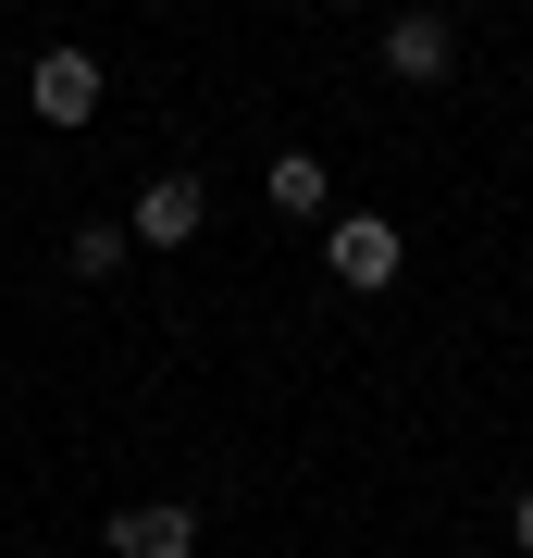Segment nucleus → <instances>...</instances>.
I'll return each mask as SVG.
<instances>
[{"label":"nucleus","instance_id":"1","mask_svg":"<svg viewBox=\"0 0 533 558\" xmlns=\"http://www.w3.org/2000/svg\"><path fill=\"white\" fill-rule=\"evenodd\" d=\"M323 274H336L348 299H385V286L410 274V236H397L385 211H336V223H323Z\"/></svg>","mask_w":533,"mask_h":558},{"label":"nucleus","instance_id":"2","mask_svg":"<svg viewBox=\"0 0 533 558\" xmlns=\"http://www.w3.org/2000/svg\"><path fill=\"white\" fill-rule=\"evenodd\" d=\"M198 223H211V186H198V174H149V186H137V223H124V236H137V248H186Z\"/></svg>","mask_w":533,"mask_h":558},{"label":"nucleus","instance_id":"3","mask_svg":"<svg viewBox=\"0 0 533 558\" xmlns=\"http://www.w3.org/2000/svg\"><path fill=\"white\" fill-rule=\"evenodd\" d=\"M112 558H198V509H186V497H137V509H112Z\"/></svg>","mask_w":533,"mask_h":558},{"label":"nucleus","instance_id":"4","mask_svg":"<svg viewBox=\"0 0 533 558\" xmlns=\"http://www.w3.org/2000/svg\"><path fill=\"white\" fill-rule=\"evenodd\" d=\"M447 62H459L447 13H397V25H385V75H397V87H447Z\"/></svg>","mask_w":533,"mask_h":558},{"label":"nucleus","instance_id":"5","mask_svg":"<svg viewBox=\"0 0 533 558\" xmlns=\"http://www.w3.org/2000/svg\"><path fill=\"white\" fill-rule=\"evenodd\" d=\"M25 100H38V124H87V112H99V62H87V50H38Z\"/></svg>","mask_w":533,"mask_h":558},{"label":"nucleus","instance_id":"6","mask_svg":"<svg viewBox=\"0 0 533 558\" xmlns=\"http://www.w3.org/2000/svg\"><path fill=\"white\" fill-rule=\"evenodd\" d=\"M261 199H274L286 223H323V211H336V174H323V149H274V174H261Z\"/></svg>","mask_w":533,"mask_h":558},{"label":"nucleus","instance_id":"7","mask_svg":"<svg viewBox=\"0 0 533 558\" xmlns=\"http://www.w3.org/2000/svg\"><path fill=\"white\" fill-rule=\"evenodd\" d=\"M124 248H137V236H124V223H75V236H62V274H124Z\"/></svg>","mask_w":533,"mask_h":558},{"label":"nucleus","instance_id":"8","mask_svg":"<svg viewBox=\"0 0 533 558\" xmlns=\"http://www.w3.org/2000/svg\"><path fill=\"white\" fill-rule=\"evenodd\" d=\"M509 546L533 558V484H521V497H509Z\"/></svg>","mask_w":533,"mask_h":558},{"label":"nucleus","instance_id":"9","mask_svg":"<svg viewBox=\"0 0 533 558\" xmlns=\"http://www.w3.org/2000/svg\"><path fill=\"white\" fill-rule=\"evenodd\" d=\"M336 13H360V0H336Z\"/></svg>","mask_w":533,"mask_h":558}]
</instances>
